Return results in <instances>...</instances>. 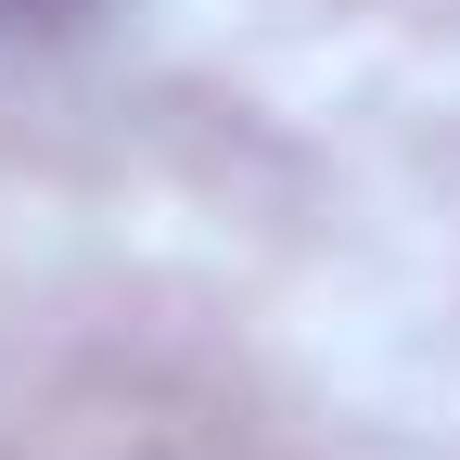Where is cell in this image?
Returning <instances> with one entry per match:
<instances>
[{
    "instance_id": "1",
    "label": "cell",
    "mask_w": 460,
    "mask_h": 460,
    "mask_svg": "<svg viewBox=\"0 0 460 460\" xmlns=\"http://www.w3.org/2000/svg\"><path fill=\"white\" fill-rule=\"evenodd\" d=\"M90 0H0V26H77Z\"/></svg>"
}]
</instances>
